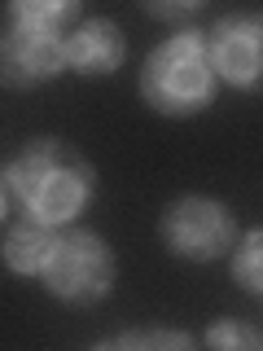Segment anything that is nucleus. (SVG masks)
I'll return each instance as SVG.
<instances>
[{
  "instance_id": "nucleus-1",
  "label": "nucleus",
  "mask_w": 263,
  "mask_h": 351,
  "mask_svg": "<svg viewBox=\"0 0 263 351\" xmlns=\"http://www.w3.org/2000/svg\"><path fill=\"white\" fill-rule=\"evenodd\" d=\"M0 189H5V215H36L44 224L71 228L97 202L101 176L79 145L44 132V136H27L5 158Z\"/></svg>"
},
{
  "instance_id": "nucleus-2",
  "label": "nucleus",
  "mask_w": 263,
  "mask_h": 351,
  "mask_svg": "<svg viewBox=\"0 0 263 351\" xmlns=\"http://www.w3.org/2000/svg\"><path fill=\"white\" fill-rule=\"evenodd\" d=\"M0 18V80L18 93H36L71 71V31L88 9L79 0H9Z\"/></svg>"
},
{
  "instance_id": "nucleus-3",
  "label": "nucleus",
  "mask_w": 263,
  "mask_h": 351,
  "mask_svg": "<svg viewBox=\"0 0 263 351\" xmlns=\"http://www.w3.org/2000/svg\"><path fill=\"white\" fill-rule=\"evenodd\" d=\"M219 75L211 62V44H206V27H175L167 31L153 49L145 53L136 71V97L149 114L184 123L197 119L215 106L219 97Z\"/></svg>"
},
{
  "instance_id": "nucleus-4",
  "label": "nucleus",
  "mask_w": 263,
  "mask_h": 351,
  "mask_svg": "<svg viewBox=\"0 0 263 351\" xmlns=\"http://www.w3.org/2000/svg\"><path fill=\"white\" fill-rule=\"evenodd\" d=\"M114 285H118V255L110 237L88 224L62 228L58 250H53L49 268L40 272V290L62 307L88 312V307H101L114 294Z\"/></svg>"
},
{
  "instance_id": "nucleus-5",
  "label": "nucleus",
  "mask_w": 263,
  "mask_h": 351,
  "mask_svg": "<svg viewBox=\"0 0 263 351\" xmlns=\"http://www.w3.org/2000/svg\"><path fill=\"white\" fill-rule=\"evenodd\" d=\"M158 246L167 250L175 263H219L233 255L237 237H241V224H237V211L215 193H175L162 202L158 211Z\"/></svg>"
},
{
  "instance_id": "nucleus-6",
  "label": "nucleus",
  "mask_w": 263,
  "mask_h": 351,
  "mask_svg": "<svg viewBox=\"0 0 263 351\" xmlns=\"http://www.w3.org/2000/svg\"><path fill=\"white\" fill-rule=\"evenodd\" d=\"M215 75L228 93H263V9H228L206 27Z\"/></svg>"
},
{
  "instance_id": "nucleus-7",
  "label": "nucleus",
  "mask_w": 263,
  "mask_h": 351,
  "mask_svg": "<svg viewBox=\"0 0 263 351\" xmlns=\"http://www.w3.org/2000/svg\"><path fill=\"white\" fill-rule=\"evenodd\" d=\"M75 75L84 80H105L127 62V36L110 14H88L79 27L71 31V49H66Z\"/></svg>"
},
{
  "instance_id": "nucleus-8",
  "label": "nucleus",
  "mask_w": 263,
  "mask_h": 351,
  "mask_svg": "<svg viewBox=\"0 0 263 351\" xmlns=\"http://www.w3.org/2000/svg\"><path fill=\"white\" fill-rule=\"evenodd\" d=\"M62 241L58 224H44L36 215H5V237H0V263L9 277H36L49 268L53 250Z\"/></svg>"
},
{
  "instance_id": "nucleus-9",
  "label": "nucleus",
  "mask_w": 263,
  "mask_h": 351,
  "mask_svg": "<svg viewBox=\"0 0 263 351\" xmlns=\"http://www.w3.org/2000/svg\"><path fill=\"white\" fill-rule=\"evenodd\" d=\"M197 338L189 329H171V325H136V329H118V334L97 338V351H189Z\"/></svg>"
},
{
  "instance_id": "nucleus-10",
  "label": "nucleus",
  "mask_w": 263,
  "mask_h": 351,
  "mask_svg": "<svg viewBox=\"0 0 263 351\" xmlns=\"http://www.w3.org/2000/svg\"><path fill=\"white\" fill-rule=\"evenodd\" d=\"M228 277L246 299L263 303V224L241 228L233 255H228Z\"/></svg>"
},
{
  "instance_id": "nucleus-11",
  "label": "nucleus",
  "mask_w": 263,
  "mask_h": 351,
  "mask_svg": "<svg viewBox=\"0 0 263 351\" xmlns=\"http://www.w3.org/2000/svg\"><path fill=\"white\" fill-rule=\"evenodd\" d=\"M202 343L215 351H255V347H263V329L228 316V321H211L202 329Z\"/></svg>"
},
{
  "instance_id": "nucleus-12",
  "label": "nucleus",
  "mask_w": 263,
  "mask_h": 351,
  "mask_svg": "<svg viewBox=\"0 0 263 351\" xmlns=\"http://www.w3.org/2000/svg\"><path fill=\"white\" fill-rule=\"evenodd\" d=\"M202 0H140V14H149V18H158V22H171V31L175 27H193V18L202 14Z\"/></svg>"
}]
</instances>
